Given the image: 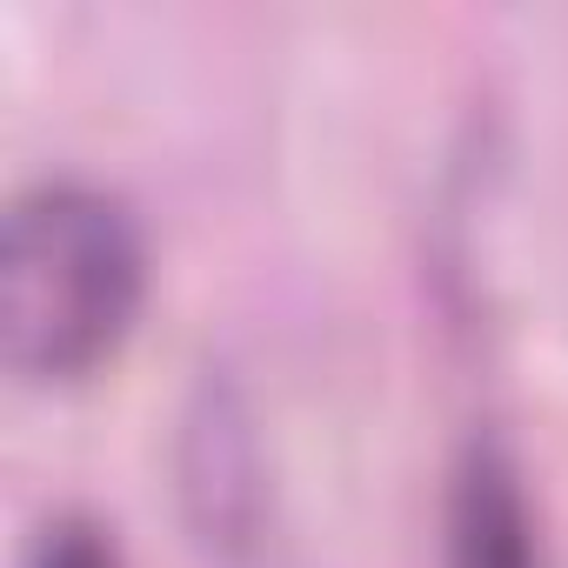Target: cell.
<instances>
[{
  "instance_id": "obj_1",
  "label": "cell",
  "mask_w": 568,
  "mask_h": 568,
  "mask_svg": "<svg viewBox=\"0 0 568 568\" xmlns=\"http://www.w3.org/2000/svg\"><path fill=\"white\" fill-rule=\"evenodd\" d=\"M148 302V247L121 194L41 181L0 234V355L34 388L88 382Z\"/></svg>"
},
{
  "instance_id": "obj_2",
  "label": "cell",
  "mask_w": 568,
  "mask_h": 568,
  "mask_svg": "<svg viewBox=\"0 0 568 568\" xmlns=\"http://www.w3.org/2000/svg\"><path fill=\"white\" fill-rule=\"evenodd\" d=\"M448 568H541V535L521 475L488 442L462 455L448 488Z\"/></svg>"
},
{
  "instance_id": "obj_3",
  "label": "cell",
  "mask_w": 568,
  "mask_h": 568,
  "mask_svg": "<svg viewBox=\"0 0 568 568\" xmlns=\"http://www.w3.org/2000/svg\"><path fill=\"white\" fill-rule=\"evenodd\" d=\"M34 568H121V555H114V541H108L101 528H88V521H54V528L41 535V548H34Z\"/></svg>"
}]
</instances>
